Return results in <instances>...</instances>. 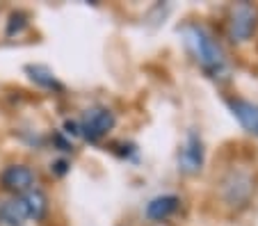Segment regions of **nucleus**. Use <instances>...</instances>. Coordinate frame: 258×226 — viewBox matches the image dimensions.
I'll list each match as a JSON object with an SVG mask.
<instances>
[{
	"label": "nucleus",
	"instance_id": "nucleus-1",
	"mask_svg": "<svg viewBox=\"0 0 258 226\" xmlns=\"http://www.w3.org/2000/svg\"><path fill=\"white\" fill-rule=\"evenodd\" d=\"M187 44H190L192 53L197 55L199 64L206 71H210L213 76H219L224 71V66H226L224 53H222L219 44L206 32L204 28H199V25L187 28Z\"/></svg>",
	"mask_w": 258,
	"mask_h": 226
},
{
	"label": "nucleus",
	"instance_id": "nucleus-2",
	"mask_svg": "<svg viewBox=\"0 0 258 226\" xmlns=\"http://www.w3.org/2000/svg\"><path fill=\"white\" fill-rule=\"evenodd\" d=\"M114 126V114L107 108H92L85 112L83 123H80V130L89 142H96L103 135H107V130H112Z\"/></svg>",
	"mask_w": 258,
	"mask_h": 226
},
{
	"label": "nucleus",
	"instance_id": "nucleus-3",
	"mask_svg": "<svg viewBox=\"0 0 258 226\" xmlns=\"http://www.w3.org/2000/svg\"><path fill=\"white\" fill-rule=\"evenodd\" d=\"M0 183H3L5 190L16 192V194H25V192H30L34 185V174H32V169H28L25 165H12V167H7L5 172H3Z\"/></svg>",
	"mask_w": 258,
	"mask_h": 226
},
{
	"label": "nucleus",
	"instance_id": "nucleus-4",
	"mask_svg": "<svg viewBox=\"0 0 258 226\" xmlns=\"http://www.w3.org/2000/svg\"><path fill=\"white\" fill-rule=\"evenodd\" d=\"M253 25H256V12L249 5L235 7L233 14H231V37L238 41L247 39L253 32Z\"/></svg>",
	"mask_w": 258,
	"mask_h": 226
},
{
	"label": "nucleus",
	"instance_id": "nucleus-5",
	"mask_svg": "<svg viewBox=\"0 0 258 226\" xmlns=\"http://www.w3.org/2000/svg\"><path fill=\"white\" fill-rule=\"evenodd\" d=\"M204 163V148H201V142L195 133L187 135V142L180 151V167L185 172H197Z\"/></svg>",
	"mask_w": 258,
	"mask_h": 226
},
{
	"label": "nucleus",
	"instance_id": "nucleus-6",
	"mask_svg": "<svg viewBox=\"0 0 258 226\" xmlns=\"http://www.w3.org/2000/svg\"><path fill=\"white\" fill-rule=\"evenodd\" d=\"M231 110H233L238 121L247 128L249 133L258 135V105L249 103V101H242V99H233L231 101Z\"/></svg>",
	"mask_w": 258,
	"mask_h": 226
},
{
	"label": "nucleus",
	"instance_id": "nucleus-7",
	"mask_svg": "<svg viewBox=\"0 0 258 226\" xmlns=\"http://www.w3.org/2000/svg\"><path fill=\"white\" fill-rule=\"evenodd\" d=\"M19 201L23 203V210L28 215V219L39 221L41 217L46 215V208H48V201H46V194L39 190H30L25 194H21Z\"/></svg>",
	"mask_w": 258,
	"mask_h": 226
},
{
	"label": "nucleus",
	"instance_id": "nucleus-8",
	"mask_svg": "<svg viewBox=\"0 0 258 226\" xmlns=\"http://www.w3.org/2000/svg\"><path fill=\"white\" fill-rule=\"evenodd\" d=\"M178 208V197L174 194H165V197H156L149 206H146V217L149 219H167L169 215H174Z\"/></svg>",
	"mask_w": 258,
	"mask_h": 226
},
{
	"label": "nucleus",
	"instance_id": "nucleus-9",
	"mask_svg": "<svg viewBox=\"0 0 258 226\" xmlns=\"http://www.w3.org/2000/svg\"><path fill=\"white\" fill-rule=\"evenodd\" d=\"M0 219L5 221L7 226H23L25 221H28V215H25V210H23V203H21L19 199L0 203Z\"/></svg>",
	"mask_w": 258,
	"mask_h": 226
},
{
	"label": "nucleus",
	"instance_id": "nucleus-10",
	"mask_svg": "<svg viewBox=\"0 0 258 226\" xmlns=\"http://www.w3.org/2000/svg\"><path fill=\"white\" fill-rule=\"evenodd\" d=\"M28 71L32 73V80H37V83L44 85V87H57L53 73H50L46 66H28Z\"/></svg>",
	"mask_w": 258,
	"mask_h": 226
}]
</instances>
